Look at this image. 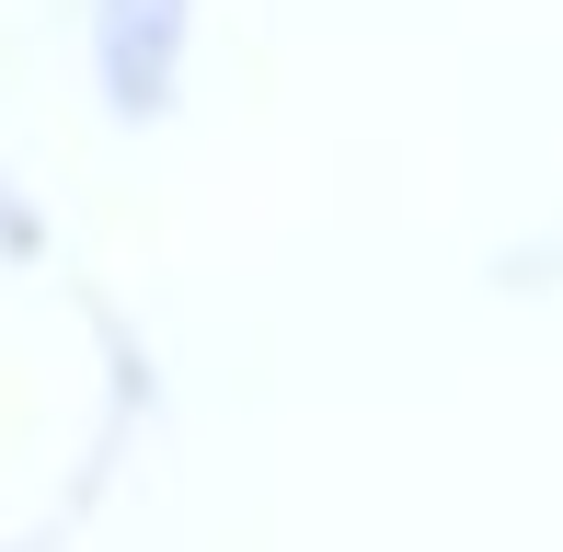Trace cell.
I'll use <instances>...</instances> for the list:
<instances>
[{"mask_svg": "<svg viewBox=\"0 0 563 552\" xmlns=\"http://www.w3.org/2000/svg\"><path fill=\"white\" fill-rule=\"evenodd\" d=\"M104 69H115V92H162V69H173V0H104Z\"/></svg>", "mask_w": 563, "mask_h": 552, "instance_id": "1", "label": "cell"}]
</instances>
